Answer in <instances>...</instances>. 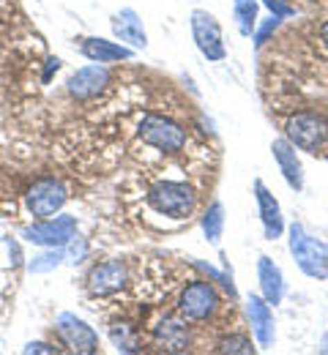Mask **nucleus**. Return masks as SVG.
Returning a JSON list of instances; mask_svg holds the SVG:
<instances>
[{
	"label": "nucleus",
	"instance_id": "23",
	"mask_svg": "<svg viewBox=\"0 0 328 355\" xmlns=\"http://www.w3.org/2000/svg\"><path fill=\"white\" fill-rule=\"evenodd\" d=\"M254 350L257 347H254V342L246 334H227L216 345V353H230V355H252Z\"/></svg>",
	"mask_w": 328,
	"mask_h": 355
},
{
	"label": "nucleus",
	"instance_id": "31",
	"mask_svg": "<svg viewBox=\"0 0 328 355\" xmlns=\"http://www.w3.org/2000/svg\"><path fill=\"white\" fill-rule=\"evenodd\" d=\"M320 42H323V44H326V49H328V19L320 25Z\"/></svg>",
	"mask_w": 328,
	"mask_h": 355
},
{
	"label": "nucleus",
	"instance_id": "14",
	"mask_svg": "<svg viewBox=\"0 0 328 355\" xmlns=\"http://www.w3.org/2000/svg\"><path fill=\"white\" fill-rule=\"evenodd\" d=\"M271 156H274V162H277V167H279L284 183H287L293 191H304L307 175H304V164H301L298 148H295L287 137H277V139L271 142Z\"/></svg>",
	"mask_w": 328,
	"mask_h": 355
},
{
	"label": "nucleus",
	"instance_id": "10",
	"mask_svg": "<svg viewBox=\"0 0 328 355\" xmlns=\"http://www.w3.org/2000/svg\"><path fill=\"white\" fill-rule=\"evenodd\" d=\"M129 284V268L123 260H104L96 263L88 276H85V287L94 298H110L115 293H121Z\"/></svg>",
	"mask_w": 328,
	"mask_h": 355
},
{
	"label": "nucleus",
	"instance_id": "22",
	"mask_svg": "<svg viewBox=\"0 0 328 355\" xmlns=\"http://www.w3.org/2000/svg\"><path fill=\"white\" fill-rule=\"evenodd\" d=\"M110 342L118 353H140V334L132 322H112L110 325Z\"/></svg>",
	"mask_w": 328,
	"mask_h": 355
},
{
	"label": "nucleus",
	"instance_id": "24",
	"mask_svg": "<svg viewBox=\"0 0 328 355\" xmlns=\"http://www.w3.org/2000/svg\"><path fill=\"white\" fill-rule=\"evenodd\" d=\"M88 252H91V246H88V241L77 232L66 246H63V254H66V266H80L85 257H88Z\"/></svg>",
	"mask_w": 328,
	"mask_h": 355
},
{
	"label": "nucleus",
	"instance_id": "6",
	"mask_svg": "<svg viewBox=\"0 0 328 355\" xmlns=\"http://www.w3.org/2000/svg\"><path fill=\"white\" fill-rule=\"evenodd\" d=\"M189 31H191V42L200 49V55L208 63H222L227 58V46H225V36H222V25L219 19L205 11V8H194L189 14Z\"/></svg>",
	"mask_w": 328,
	"mask_h": 355
},
{
	"label": "nucleus",
	"instance_id": "2",
	"mask_svg": "<svg viewBox=\"0 0 328 355\" xmlns=\"http://www.w3.org/2000/svg\"><path fill=\"white\" fill-rule=\"evenodd\" d=\"M145 205L164 219H189L197 211V191L187 180H159L148 189Z\"/></svg>",
	"mask_w": 328,
	"mask_h": 355
},
{
	"label": "nucleus",
	"instance_id": "5",
	"mask_svg": "<svg viewBox=\"0 0 328 355\" xmlns=\"http://www.w3.org/2000/svg\"><path fill=\"white\" fill-rule=\"evenodd\" d=\"M80 232L77 216L71 214H55L47 219H33V224L19 230V238L31 246L47 249V246H66L74 235Z\"/></svg>",
	"mask_w": 328,
	"mask_h": 355
},
{
	"label": "nucleus",
	"instance_id": "9",
	"mask_svg": "<svg viewBox=\"0 0 328 355\" xmlns=\"http://www.w3.org/2000/svg\"><path fill=\"white\" fill-rule=\"evenodd\" d=\"M58 339L63 347H69V353L77 355H96L98 353V334L94 325H88V320L77 317L74 311H60L52 322Z\"/></svg>",
	"mask_w": 328,
	"mask_h": 355
},
{
	"label": "nucleus",
	"instance_id": "25",
	"mask_svg": "<svg viewBox=\"0 0 328 355\" xmlns=\"http://www.w3.org/2000/svg\"><path fill=\"white\" fill-rule=\"evenodd\" d=\"M197 266L205 270V276L214 282V284H219L225 293H230V298H238V290H235V282H233V273L225 268V270H219V268L214 266H205V263H197Z\"/></svg>",
	"mask_w": 328,
	"mask_h": 355
},
{
	"label": "nucleus",
	"instance_id": "19",
	"mask_svg": "<svg viewBox=\"0 0 328 355\" xmlns=\"http://www.w3.org/2000/svg\"><path fill=\"white\" fill-rule=\"evenodd\" d=\"M235 28L243 39H252L257 22H260V0H233Z\"/></svg>",
	"mask_w": 328,
	"mask_h": 355
},
{
	"label": "nucleus",
	"instance_id": "26",
	"mask_svg": "<svg viewBox=\"0 0 328 355\" xmlns=\"http://www.w3.org/2000/svg\"><path fill=\"white\" fill-rule=\"evenodd\" d=\"M279 25H282V19H279V17H274V14H271V17H268L263 25L257 22V28H254V33H252V42H254V46L260 49V46L268 42V36H271V33H274Z\"/></svg>",
	"mask_w": 328,
	"mask_h": 355
},
{
	"label": "nucleus",
	"instance_id": "7",
	"mask_svg": "<svg viewBox=\"0 0 328 355\" xmlns=\"http://www.w3.org/2000/svg\"><path fill=\"white\" fill-rule=\"evenodd\" d=\"M284 137L304 153H318L328 139V121L326 115L315 110H304L287 118L284 123Z\"/></svg>",
	"mask_w": 328,
	"mask_h": 355
},
{
	"label": "nucleus",
	"instance_id": "8",
	"mask_svg": "<svg viewBox=\"0 0 328 355\" xmlns=\"http://www.w3.org/2000/svg\"><path fill=\"white\" fill-rule=\"evenodd\" d=\"M66 200H69V191H66V186H63L60 178H52V175L36 178L25 189V208H28V214L33 219H47V216L60 214L63 205H66Z\"/></svg>",
	"mask_w": 328,
	"mask_h": 355
},
{
	"label": "nucleus",
	"instance_id": "30",
	"mask_svg": "<svg viewBox=\"0 0 328 355\" xmlns=\"http://www.w3.org/2000/svg\"><path fill=\"white\" fill-rule=\"evenodd\" d=\"M60 66H63V60H60V58H55V55H49L47 60H44V74H42V80L49 83V80H52V74H58V71H60Z\"/></svg>",
	"mask_w": 328,
	"mask_h": 355
},
{
	"label": "nucleus",
	"instance_id": "28",
	"mask_svg": "<svg viewBox=\"0 0 328 355\" xmlns=\"http://www.w3.org/2000/svg\"><path fill=\"white\" fill-rule=\"evenodd\" d=\"M3 246H6V252H8V257H11V266L19 268L25 266V254H22V246H19V241L17 238H3Z\"/></svg>",
	"mask_w": 328,
	"mask_h": 355
},
{
	"label": "nucleus",
	"instance_id": "16",
	"mask_svg": "<svg viewBox=\"0 0 328 355\" xmlns=\"http://www.w3.org/2000/svg\"><path fill=\"white\" fill-rule=\"evenodd\" d=\"M153 342L156 347L167 350V353H184L191 345V336H189V325L187 320L178 314V317H164L153 325Z\"/></svg>",
	"mask_w": 328,
	"mask_h": 355
},
{
	"label": "nucleus",
	"instance_id": "27",
	"mask_svg": "<svg viewBox=\"0 0 328 355\" xmlns=\"http://www.w3.org/2000/svg\"><path fill=\"white\" fill-rule=\"evenodd\" d=\"M260 6H266V8H268L274 17H279V19H287V17L295 14V8H293L290 0H260Z\"/></svg>",
	"mask_w": 328,
	"mask_h": 355
},
{
	"label": "nucleus",
	"instance_id": "3",
	"mask_svg": "<svg viewBox=\"0 0 328 355\" xmlns=\"http://www.w3.org/2000/svg\"><path fill=\"white\" fill-rule=\"evenodd\" d=\"M137 137H140L142 145L159 150V153H181L187 148V129L167 118V115H156V112H148L142 115L140 126H137Z\"/></svg>",
	"mask_w": 328,
	"mask_h": 355
},
{
	"label": "nucleus",
	"instance_id": "29",
	"mask_svg": "<svg viewBox=\"0 0 328 355\" xmlns=\"http://www.w3.org/2000/svg\"><path fill=\"white\" fill-rule=\"evenodd\" d=\"M22 353L25 355H55L58 353V347L55 345H49V342H28L25 347H22Z\"/></svg>",
	"mask_w": 328,
	"mask_h": 355
},
{
	"label": "nucleus",
	"instance_id": "11",
	"mask_svg": "<svg viewBox=\"0 0 328 355\" xmlns=\"http://www.w3.org/2000/svg\"><path fill=\"white\" fill-rule=\"evenodd\" d=\"M246 320H249V331H252V339L257 342L260 350H271L274 342H277V320H274V306L252 293L246 298Z\"/></svg>",
	"mask_w": 328,
	"mask_h": 355
},
{
	"label": "nucleus",
	"instance_id": "12",
	"mask_svg": "<svg viewBox=\"0 0 328 355\" xmlns=\"http://www.w3.org/2000/svg\"><path fill=\"white\" fill-rule=\"evenodd\" d=\"M110 85V66L101 63H91V66H80L69 80H66V90L71 98L77 101H91L96 96H101Z\"/></svg>",
	"mask_w": 328,
	"mask_h": 355
},
{
	"label": "nucleus",
	"instance_id": "13",
	"mask_svg": "<svg viewBox=\"0 0 328 355\" xmlns=\"http://www.w3.org/2000/svg\"><path fill=\"white\" fill-rule=\"evenodd\" d=\"M252 191H254V202H257V216H260V224H263V235L268 241L282 238L287 224H284V216H282L279 200L271 194V189L260 178L252 183Z\"/></svg>",
	"mask_w": 328,
	"mask_h": 355
},
{
	"label": "nucleus",
	"instance_id": "33",
	"mask_svg": "<svg viewBox=\"0 0 328 355\" xmlns=\"http://www.w3.org/2000/svg\"><path fill=\"white\" fill-rule=\"evenodd\" d=\"M290 3H293V0H290Z\"/></svg>",
	"mask_w": 328,
	"mask_h": 355
},
{
	"label": "nucleus",
	"instance_id": "18",
	"mask_svg": "<svg viewBox=\"0 0 328 355\" xmlns=\"http://www.w3.org/2000/svg\"><path fill=\"white\" fill-rule=\"evenodd\" d=\"M257 284H260V295H263L271 306H279L284 293H287V284H284L282 268L277 266L268 254H260V257H257Z\"/></svg>",
	"mask_w": 328,
	"mask_h": 355
},
{
	"label": "nucleus",
	"instance_id": "21",
	"mask_svg": "<svg viewBox=\"0 0 328 355\" xmlns=\"http://www.w3.org/2000/svg\"><path fill=\"white\" fill-rule=\"evenodd\" d=\"M200 227H202V235H205L208 243L216 246V243L222 241V235H225V205H222L219 200H214V202L202 211Z\"/></svg>",
	"mask_w": 328,
	"mask_h": 355
},
{
	"label": "nucleus",
	"instance_id": "1",
	"mask_svg": "<svg viewBox=\"0 0 328 355\" xmlns=\"http://www.w3.org/2000/svg\"><path fill=\"white\" fill-rule=\"evenodd\" d=\"M287 249L295 260L298 270L315 282H326L328 279V243L320 241L318 235H312L301 222L287 224Z\"/></svg>",
	"mask_w": 328,
	"mask_h": 355
},
{
	"label": "nucleus",
	"instance_id": "20",
	"mask_svg": "<svg viewBox=\"0 0 328 355\" xmlns=\"http://www.w3.org/2000/svg\"><path fill=\"white\" fill-rule=\"evenodd\" d=\"M60 266H66L63 246H47V249H42V252H36L33 257L25 260V270L28 273H36V276L52 273V270H58Z\"/></svg>",
	"mask_w": 328,
	"mask_h": 355
},
{
	"label": "nucleus",
	"instance_id": "4",
	"mask_svg": "<svg viewBox=\"0 0 328 355\" xmlns=\"http://www.w3.org/2000/svg\"><path fill=\"white\" fill-rule=\"evenodd\" d=\"M219 306H222V298H219V290H216V284L211 279L189 282L187 287L181 290V295H178V304H175L178 314L187 322H205V320H211L216 314Z\"/></svg>",
	"mask_w": 328,
	"mask_h": 355
},
{
	"label": "nucleus",
	"instance_id": "15",
	"mask_svg": "<svg viewBox=\"0 0 328 355\" xmlns=\"http://www.w3.org/2000/svg\"><path fill=\"white\" fill-rule=\"evenodd\" d=\"M80 55L91 63H101V66H110V63H121V60H132L135 58V49L121 42H112V39H101V36H85L80 42Z\"/></svg>",
	"mask_w": 328,
	"mask_h": 355
},
{
	"label": "nucleus",
	"instance_id": "17",
	"mask_svg": "<svg viewBox=\"0 0 328 355\" xmlns=\"http://www.w3.org/2000/svg\"><path fill=\"white\" fill-rule=\"evenodd\" d=\"M112 33L121 44L132 46V49H145L148 46V33H145V25H142V17L135 8H121L115 17H112Z\"/></svg>",
	"mask_w": 328,
	"mask_h": 355
},
{
	"label": "nucleus",
	"instance_id": "32",
	"mask_svg": "<svg viewBox=\"0 0 328 355\" xmlns=\"http://www.w3.org/2000/svg\"><path fill=\"white\" fill-rule=\"evenodd\" d=\"M326 145H328V139H326Z\"/></svg>",
	"mask_w": 328,
	"mask_h": 355
}]
</instances>
